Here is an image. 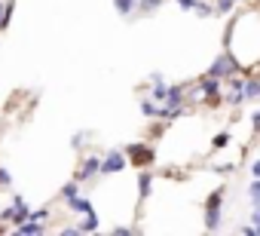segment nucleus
Segmentation results:
<instances>
[{
    "mask_svg": "<svg viewBox=\"0 0 260 236\" xmlns=\"http://www.w3.org/2000/svg\"><path fill=\"white\" fill-rule=\"evenodd\" d=\"M223 187H217V190H211L208 193V199H205V227L208 230H217V224H220V205H223Z\"/></svg>",
    "mask_w": 260,
    "mask_h": 236,
    "instance_id": "1",
    "label": "nucleus"
},
{
    "mask_svg": "<svg viewBox=\"0 0 260 236\" xmlns=\"http://www.w3.org/2000/svg\"><path fill=\"white\" fill-rule=\"evenodd\" d=\"M125 157L135 163V169H147L156 154H153V148H147V144H125Z\"/></svg>",
    "mask_w": 260,
    "mask_h": 236,
    "instance_id": "2",
    "label": "nucleus"
},
{
    "mask_svg": "<svg viewBox=\"0 0 260 236\" xmlns=\"http://www.w3.org/2000/svg\"><path fill=\"white\" fill-rule=\"evenodd\" d=\"M28 218H31V212H28V205H25L22 196H16L13 199V209H7L4 215H0V221H13V224H25Z\"/></svg>",
    "mask_w": 260,
    "mask_h": 236,
    "instance_id": "3",
    "label": "nucleus"
},
{
    "mask_svg": "<svg viewBox=\"0 0 260 236\" xmlns=\"http://www.w3.org/2000/svg\"><path fill=\"white\" fill-rule=\"evenodd\" d=\"M125 160H128L125 151H110V154L101 160V172H104V175H110V172H122V169H125Z\"/></svg>",
    "mask_w": 260,
    "mask_h": 236,
    "instance_id": "4",
    "label": "nucleus"
},
{
    "mask_svg": "<svg viewBox=\"0 0 260 236\" xmlns=\"http://www.w3.org/2000/svg\"><path fill=\"white\" fill-rule=\"evenodd\" d=\"M95 172H101V160H95V157H89V160H83V166L77 169V181H86V178H92Z\"/></svg>",
    "mask_w": 260,
    "mask_h": 236,
    "instance_id": "5",
    "label": "nucleus"
},
{
    "mask_svg": "<svg viewBox=\"0 0 260 236\" xmlns=\"http://www.w3.org/2000/svg\"><path fill=\"white\" fill-rule=\"evenodd\" d=\"M226 68H236V62H233L230 55H220V58L211 65V71H208V74H211V77H226V74H233V71H226Z\"/></svg>",
    "mask_w": 260,
    "mask_h": 236,
    "instance_id": "6",
    "label": "nucleus"
},
{
    "mask_svg": "<svg viewBox=\"0 0 260 236\" xmlns=\"http://www.w3.org/2000/svg\"><path fill=\"white\" fill-rule=\"evenodd\" d=\"M138 187H141V199H147L150 196V187H153V175L150 172H141L138 175Z\"/></svg>",
    "mask_w": 260,
    "mask_h": 236,
    "instance_id": "7",
    "label": "nucleus"
},
{
    "mask_svg": "<svg viewBox=\"0 0 260 236\" xmlns=\"http://www.w3.org/2000/svg\"><path fill=\"white\" fill-rule=\"evenodd\" d=\"M113 7H116L122 16H128V13H132V10L138 7V0H113Z\"/></svg>",
    "mask_w": 260,
    "mask_h": 236,
    "instance_id": "8",
    "label": "nucleus"
},
{
    "mask_svg": "<svg viewBox=\"0 0 260 236\" xmlns=\"http://www.w3.org/2000/svg\"><path fill=\"white\" fill-rule=\"evenodd\" d=\"M19 233H43V224L40 221H25V224H19Z\"/></svg>",
    "mask_w": 260,
    "mask_h": 236,
    "instance_id": "9",
    "label": "nucleus"
},
{
    "mask_svg": "<svg viewBox=\"0 0 260 236\" xmlns=\"http://www.w3.org/2000/svg\"><path fill=\"white\" fill-rule=\"evenodd\" d=\"M71 209H77V212H86V215H89V212H92V202H89V199H83V196H74V199H71Z\"/></svg>",
    "mask_w": 260,
    "mask_h": 236,
    "instance_id": "10",
    "label": "nucleus"
},
{
    "mask_svg": "<svg viewBox=\"0 0 260 236\" xmlns=\"http://www.w3.org/2000/svg\"><path fill=\"white\" fill-rule=\"evenodd\" d=\"M181 98H184V95H181V89H178V86H172L166 101H169V107H181Z\"/></svg>",
    "mask_w": 260,
    "mask_h": 236,
    "instance_id": "11",
    "label": "nucleus"
},
{
    "mask_svg": "<svg viewBox=\"0 0 260 236\" xmlns=\"http://www.w3.org/2000/svg\"><path fill=\"white\" fill-rule=\"evenodd\" d=\"M260 95V80H248L245 86V98H257Z\"/></svg>",
    "mask_w": 260,
    "mask_h": 236,
    "instance_id": "12",
    "label": "nucleus"
},
{
    "mask_svg": "<svg viewBox=\"0 0 260 236\" xmlns=\"http://www.w3.org/2000/svg\"><path fill=\"white\" fill-rule=\"evenodd\" d=\"M92 230H98V218L89 212V221H83V224H80V233H92Z\"/></svg>",
    "mask_w": 260,
    "mask_h": 236,
    "instance_id": "13",
    "label": "nucleus"
},
{
    "mask_svg": "<svg viewBox=\"0 0 260 236\" xmlns=\"http://www.w3.org/2000/svg\"><path fill=\"white\" fill-rule=\"evenodd\" d=\"M138 7H141V13H153L156 7H162V0H138Z\"/></svg>",
    "mask_w": 260,
    "mask_h": 236,
    "instance_id": "14",
    "label": "nucleus"
},
{
    "mask_svg": "<svg viewBox=\"0 0 260 236\" xmlns=\"http://www.w3.org/2000/svg\"><path fill=\"white\" fill-rule=\"evenodd\" d=\"M226 144H230V132H220V135H214V141H211L214 151H220V148H226Z\"/></svg>",
    "mask_w": 260,
    "mask_h": 236,
    "instance_id": "15",
    "label": "nucleus"
},
{
    "mask_svg": "<svg viewBox=\"0 0 260 236\" xmlns=\"http://www.w3.org/2000/svg\"><path fill=\"white\" fill-rule=\"evenodd\" d=\"M61 196H64V199H68V202H71V199H74V196H77V178H74V181H71V184H64V187H61Z\"/></svg>",
    "mask_w": 260,
    "mask_h": 236,
    "instance_id": "16",
    "label": "nucleus"
},
{
    "mask_svg": "<svg viewBox=\"0 0 260 236\" xmlns=\"http://www.w3.org/2000/svg\"><path fill=\"white\" fill-rule=\"evenodd\" d=\"M248 193H251V199H254V202H260V181H254Z\"/></svg>",
    "mask_w": 260,
    "mask_h": 236,
    "instance_id": "17",
    "label": "nucleus"
},
{
    "mask_svg": "<svg viewBox=\"0 0 260 236\" xmlns=\"http://www.w3.org/2000/svg\"><path fill=\"white\" fill-rule=\"evenodd\" d=\"M178 4H181L184 10H196V4H199V0H178Z\"/></svg>",
    "mask_w": 260,
    "mask_h": 236,
    "instance_id": "18",
    "label": "nucleus"
},
{
    "mask_svg": "<svg viewBox=\"0 0 260 236\" xmlns=\"http://www.w3.org/2000/svg\"><path fill=\"white\" fill-rule=\"evenodd\" d=\"M196 13H199V16H208V13H211V7H208V4H196Z\"/></svg>",
    "mask_w": 260,
    "mask_h": 236,
    "instance_id": "19",
    "label": "nucleus"
},
{
    "mask_svg": "<svg viewBox=\"0 0 260 236\" xmlns=\"http://www.w3.org/2000/svg\"><path fill=\"white\" fill-rule=\"evenodd\" d=\"M0 184H10V172L7 169H0Z\"/></svg>",
    "mask_w": 260,
    "mask_h": 236,
    "instance_id": "20",
    "label": "nucleus"
},
{
    "mask_svg": "<svg viewBox=\"0 0 260 236\" xmlns=\"http://www.w3.org/2000/svg\"><path fill=\"white\" fill-rule=\"evenodd\" d=\"M251 172H254V178H260V160H257V163L251 166Z\"/></svg>",
    "mask_w": 260,
    "mask_h": 236,
    "instance_id": "21",
    "label": "nucleus"
},
{
    "mask_svg": "<svg viewBox=\"0 0 260 236\" xmlns=\"http://www.w3.org/2000/svg\"><path fill=\"white\" fill-rule=\"evenodd\" d=\"M251 120H254V129H260V113H254Z\"/></svg>",
    "mask_w": 260,
    "mask_h": 236,
    "instance_id": "22",
    "label": "nucleus"
},
{
    "mask_svg": "<svg viewBox=\"0 0 260 236\" xmlns=\"http://www.w3.org/2000/svg\"><path fill=\"white\" fill-rule=\"evenodd\" d=\"M254 233H260V224H254Z\"/></svg>",
    "mask_w": 260,
    "mask_h": 236,
    "instance_id": "23",
    "label": "nucleus"
}]
</instances>
